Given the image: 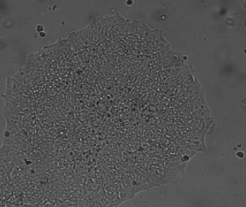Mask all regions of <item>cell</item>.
I'll list each match as a JSON object with an SVG mask.
<instances>
[{"label": "cell", "mask_w": 246, "mask_h": 207, "mask_svg": "<svg viewBox=\"0 0 246 207\" xmlns=\"http://www.w3.org/2000/svg\"><path fill=\"white\" fill-rule=\"evenodd\" d=\"M40 35L41 37H46V33H44V32H40Z\"/></svg>", "instance_id": "2"}, {"label": "cell", "mask_w": 246, "mask_h": 207, "mask_svg": "<svg viewBox=\"0 0 246 207\" xmlns=\"http://www.w3.org/2000/svg\"><path fill=\"white\" fill-rule=\"evenodd\" d=\"M37 30H38V32H43V27L42 26V25H38V27H37Z\"/></svg>", "instance_id": "1"}]
</instances>
